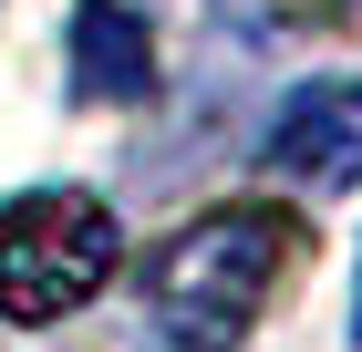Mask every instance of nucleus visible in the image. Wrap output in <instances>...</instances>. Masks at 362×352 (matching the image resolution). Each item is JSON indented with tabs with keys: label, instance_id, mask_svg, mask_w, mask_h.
Wrapping results in <instances>:
<instances>
[{
	"label": "nucleus",
	"instance_id": "1",
	"mask_svg": "<svg viewBox=\"0 0 362 352\" xmlns=\"http://www.w3.org/2000/svg\"><path fill=\"white\" fill-rule=\"evenodd\" d=\"M290 249H300V217L290 208H207V217H187V228L156 249V270H145L156 322L187 352L249 342V322L269 311L279 280H290Z\"/></svg>",
	"mask_w": 362,
	"mask_h": 352
},
{
	"label": "nucleus",
	"instance_id": "2",
	"mask_svg": "<svg viewBox=\"0 0 362 352\" xmlns=\"http://www.w3.org/2000/svg\"><path fill=\"white\" fill-rule=\"evenodd\" d=\"M124 259V228H114L104 197L83 187H31L0 208V322H62L83 311L93 290Z\"/></svg>",
	"mask_w": 362,
	"mask_h": 352
},
{
	"label": "nucleus",
	"instance_id": "3",
	"mask_svg": "<svg viewBox=\"0 0 362 352\" xmlns=\"http://www.w3.org/2000/svg\"><path fill=\"white\" fill-rule=\"evenodd\" d=\"M269 166L290 176V187H310V197L362 187V83L352 73L300 83V93L279 104V125H269Z\"/></svg>",
	"mask_w": 362,
	"mask_h": 352
},
{
	"label": "nucleus",
	"instance_id": "5",
	"mask_svg": "<svg viewBox=\"0 0 362 352\" xmlns=\"http://www.w3.org/2000/svg\"><path fill=\"white\" fill-rule=\"evenodd\" d=\"M124 11H135V0H124Z\"/></svg>",
	"mask_w": 362,
	"mask_h": 352
},
{
	"label": "nucleus",
	"instance_id": "4",
	"mask_svg": "<svg viewBox=\"0 0 362 352\" xmlns=\"http://www.w3.org/2000/svg\"><path fill=\"white\" fill-rule=\"evenodd\" d=\"M73 83H83L93 104L156 93V42H145V21L124 0H83V11H73Z\"/></svg>",
	"mask_w": 362,
	"mask_h": 352
}]
</instances>
